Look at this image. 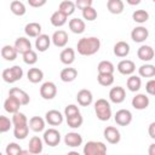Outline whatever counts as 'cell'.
Segmentation results:
<instances>
[{"label": "cell", "instance_id": "obj_1", "mask_svg": "<svg viewBox=\"0 0 155 155\" xmlns=\"http://www.w3.org/2000/svg\"><path fill=\"white\" fill-rule=\"evenodd\" d=\"M78 53L81 56H92L97 53L101 48V40L96 36L81 38L76 45Z\"/></svg>", "mask_w": 155, "mask_h": 155}, {"label": "cell", "instance_id": "obj_2", "mask_svg": "<svg viewBox=\"0 0 155 155\" xmlns=\"http://www.w3.org/2000/svg\"><path fill=\"white\" fill-rule=\"evenodd\" d=\"M94 113L98 120L101 121H108L111 117V107L109 102L104 98L97 99L94 103Z\"/></svg>", "mask_w": 155, "mask_h": 155}, {"label": "cell", "instance_id": "obj_3", "mask_svg": "<svg viewBox=\"0 0 155 155\" xmlns=\"http://www.w3.org/2000/svg\"><path fill=\"white\" fill-rule=\"evenodd\" d=\"M107 153V145L103 142L90 140L84 145L85 155H104Z\"/></svg>", "mask_w": 155, "mask_h": 155}, {"label": "cell", "instance_id": "obj_4", "mask_svg": "<svg viewBox=\"0 0 155 155\" xmlns=\"http://www.w3.org/2000/svg\"><path fill=\"white\" fill-rule=\"evenodd\" d=\"M23 78V69L19 65H13L2 71V79L7 84H13Z\"/></svg>", "mask_w": 155, "mask_h": 155}, {"label": "cell", "instance_id": "obj_5", "mask_svg": "<svg viewBox=\"0 0 155 155\" xmlns=\"http://www.w3.org/2000/svg\"><path fill=\"white\" fill-rule=\"evenodd\" d=\"M57 94V86L54 85V82L52 81H46L41 85L40 87V96L46 99V101H50V99H53Z\"/></svg>", "mask_w": 155, "mask_h": 155}, {"label": "cell", "instance_id": "obj_6", "mask_svg": "<svg viewBox=\"0 0 155 155\" xmlns=\"http://www.w3.org/2000/svg\"><path fill=\"white\" fill-rule=\"evenodd\" d=\"M44 142L48 147H56L61 142V133L56 128H48L44 132Z\"/></svg>", "mask_w": 155, "mask_h": 155}, {"label": "cell", "instance_id": "obj_7", "mask_svg": "<svg viewBox=\"0 0 155 155\" xmlns=\"http://www.w3.org/2000/svg\"><path fill=\"white\" fill-rule=\"evenodd\" d=\"M114 120L119 126H127L132 122V113L128 109H120L116 111Z\"/></svg>", "mask_w": 155, "mask_h": 155}, {"label": "cell", "instance_id": "obj_8", "mask_svg": "<svg viewBox=\"0 0 155 155\" xmlns=\"http://www.w3.org/2000/svg\"><path fill=\"white\" fill-rule=\"evenodd\" d=\"M103 134H104V138L107 139V142L110 143V144H117L120 142V139H121L119 130L116 127H114V126L105 127Z\"/></svg>", "mask_w": 155, "mask_h": 155}, {"label": "cell", "instance_id": "obj_9", "mask_svg": "<svg viewBox=\"0 0 155 155\" xmlns=\"http://www.w3.org/2000/svg\"><path fill=\"white\" fill-rule=\"evenodd\" d=\"M8 96L15 97V98L21 103V105H27V104H29V102H30L29 94H28L25 91H23L22 88H18V87H12V88L8 91Z\"/></svg>", "mask_w": 155, "mask_h": 155}, {"label": "cell", "instance_id": "obj_10", "mask_svg": "<svg viewBox=\"0 0 155 155\" xmlns=\"http://www.w3.org/2000/svg\"><path fill=\"white\" fill-rule=\"evenodd\" d=\"M148 36H149V30L143 25L136 27L131 31V39L134 42H143L148 39Z\"/></svg>", "mask_w": 155, "mask_h": 155}, {"label": "cell", "instance_id": "obj_11", "mask_svg": "<svg viewBox=\"0 0 155 155\" xmlns=\"http://www.w3.org/2000/svg\"><path fill=\"white\" fill-rule=\"evenodd\" d=\"M117 71L122 75H132L136 70V64L131 59H122L117 64Z\"/></svg>", "mask_w": 155, "mask_h": 155}, {"label": "cell", "instance_id": "obj_12", "mask_svg": "<svg viewBox=\"0 0 155 155\" xmlns=\"http://www.w3.org/2000/svg\"><path fill=\"white\" fill-rule=\"evenodd\" d=\"M125 98H126V92L121 86H115L109 91V99L115 104L122 103Z\"/></svg>", "mask_w": 155, "mask_h": 155}, {"label": "cell", "instance_id": "obj_13", "mask_svg": "<svg viewBox=\"0 0 155 155\" xmlns=\"http://www.w3.org/2000/svg\"><path fill=\"white\" fill-rule=\"evenodd\" d=\"M45 120L51 126H59L63 122V115H62L61 111H58L56 109H52V110H48L45 114Z\"/></svg>", "mask_w": 155, "mask_h": 155}, {"label": "cell", "instance_id": "obj_14", "mask_svg": "<svg viewBox=\"0 0 155 155\" xmlns=\"http://www.w3.org/2000/svg\"><path fill=\"white\" fill-rule=\"evenodd\" d=\"M51 40H52V42H53V45H54L56 47H65L67 44H68L69 38H68L67 31L59 29V30H56V31L53 33Z\"/></svg>", "mask_w": 155, "mask_h": 155}, {"label": "cell", "instance_id": "obj_15", "mask_svg": "<svg viewBox=\"0 0 155 155\" xmlns=\"http://www.w3.org/2000/svg\"><path fill=\"white\" fill-rule=\"evenodd\" d=\"M149 97L145 96L144 93H138L132 98V107L137 110H144L149 107Z\"/></svg>", "mask_w": 155, "mask_h": 155}, {"label": "cell", "instance_id": "obj_16", "mask_svg": "<svg viewBox=\"0 0 155 155\" xmlns=\"http://www.w3.org/2000/svg\"><path fill=\"white\" fill-rule=\"evenodd\" d=\"M64 143L67 147L76 148L82 144V136L78 132H68L64 136Z\"/></svg>", "mask_w": 155, "mask_h": 155}, {"label": "cell", "instance_id": "obj_17", "mask_svg": "<svg viewBox=\"0 0 155 155\" xmlns=\"http://www.w3.org/2000/svg\"><path fill=\"white\" fill-rule=\"evenodd\" d=\"M76 101L81 107H88L93 102V96L90 90H80L76 94Z\"/></svg>", "mask_w": 155, "mask_h": 155}, {"label": "cell", "instance_id": "obj_18", "mask_svg": "<svg viewBox=\"0 0 155 155\" xmlns=\"http://www.w3.org/2000/svg\"><path fill=\"white\" fill-rule=\"evenodd\" d=\"M51 45V38L46 34H40L39 36H36L35 39V47L39 52H45L48 50Z\"/></svg>", "mask_w": 155, "mask_h": 155}, {"label": "cell", "instance_id": "obj_19", "mask_svg": "<svg viewBox=\"0 0 155 155\" xmlns=\"http://www.w3.org/2000/svg\"><path fill=\"white\" fill-rule=\"evenodd\" d=\"M137 56H138V58L140 61L149 62V61H151L154 58V50L149 45H142L137 51Z\"/></svg>", "mask_w": 155, "mask_h": 155}, {"label": "cell", "instance_id": "obj_20", "mask_svg": "<svg viewBox=\"0 0 155 155\" xmlns=\"http://www.w3.org/2000/svg\"><path fill=\"white\" fill-rule=\"evenodd\" d=\"M13 46H15L16 51H17L18 53H21V54H23V53H25L27 51L31 50V42H30V40L27 39V38H24V36H21V38H18V39H16Z\"/></svg>", "mask_w": 155, "mask_h": 155}, {"label": "cell", "instance_id": "obj_21", "mask_svg": "<svg viewBox=\"0 0 155 155\" xmlns=\"http://www.w3.org/2000/svg\"><path fill=\"white\" fill-rule=\"evenodd\" d=\"M44 149V142L41 138L38 136H34L30 138L29 144H28V150L30 154H40Z\"/></svg>", "mask_w": 155, "mask_h": 155}, {"label": "cell", "instance_id": "obj_22", "mask_svg": "<svg viewBox=\"0 0 155 155\" xmlns=\"http://www.w3.org/2000/svg\"><path fill=\"white\" fill-rule=\"evenodd\" d=\"M19 108H21V103L12 96H8L4 102V109L10 114H15L16 111L19 110Z\"/></svg>", "mask_w": 155, "mask_h": 155}, {"label": "cell", "instance_id": "obj_23", "mask_svg": "<svg viewBox=\"0 0 155 155\" xmlns=\"http://www.w3.org/2000/svg\"><path fill=\"white\" fill-rule=\"evenodd\" d=\"M128 53H130V45L126 41H117L114 45V54L116 57L124 58L128 56Z\"/></svg>", "mask_w": 155, "mask_h": 155}, {"label": "cell", "instance_id": "obj_24", "mask_svg": "<svg viewBox=\"0 0 155 155\" xmlns=\"http://www.w3.org/2000/svg\"><path fill=\"white\" fill-rule=\"evenodd\" d=\"M107 8L113 15H120L125 8V4L122 0H108Z\"/></svg>", "mask_w": 155, "mask_h": 155}, {"label": "cell", "instance_id": "obj_25", "mask_svg": "<svg viewBox=\"0 0 155 155\" xmlns=\"http://www.w3.org/2000/svg\"><path fill=\"white\" fill-rule=\"evenodd\" d=\"M24 33L29 38H36L41 34V25L36 22H30L24 27Z\"/></svg>", "mask_w": 155, "mask_h": 155}, {"label": "cell", "instance_id": "obj_26", "mask_svg": "<svg viewBox=\"0 0 155 155\" xmlns=\"http://www.w3.org/2000/svg\"><path fill=\"white\" fill-rule=\"evenodd\" d=\"M61 80L63 82H71L74 81L76 78H78V70L75 68H64L62 71H61V75H59Z\"/></svg>", "mask_w": 155, "mask_h": 155}, {"label": "cell", "instance_id": "obj_27", "mask_svg": "<svg viewBox=\"0 0 155 155\" xmlns=\"http://www.w3.org/2000/svg\"><path fill=\"white\" fill-rule=\"evenodd\" d=\"M85 28H86V24L80 18H73L69 21V29L74 34H82L85 31Z\"/></svg>", "mask_w": 155, "mask_h": 155}, {"label": "cell", "instance_id": "obj_28", "mask_svg": "<svg viewBox=\"0 0 155 155\" xmlns=\"http://www.w3.org/2000/svg\"><path fill=\"white\" fill-rule=\"evenodd\" d=\"M59 58H61V62L65 65H70L74 61H75V51L70 47H67L64 48L61 54H59Z\"/></svg>", "mask_w": 155, "mask_h": 155}, {"label": "cell", "instance_id": "obj_29", "mask_svg": "<svg viewBox=\"0 0 155 155\" xmlns=\"http://www.w3.org/2000/svg\"><path fill=\"white\" fill-rule=\"evenodd\" d=\"M29 128L34 132H41L45 130V120L40 116H33L28 124Z\"/></svg>", "mask_w": 155, "mask_h": 155}, {"label": "cell", "instance_id": "obj_30", "mask_svg": "<svg viewBox=\"0 0 155 155\" xmlns=\"http://www.w3.org/2000/svg\"><path fill=\"white\" fill-rule=\"evenodd\" d=\"M17 54H18V52L16 51L15 46L5 45V46L1 48V56H2V58H4L5 61H8V62L15 61V59L17 58Z\"/></svg>", "mask_w": 155, "mask_h": 155}, {"label": "cell", "instance_id": "obj_31", "mask_svg": "<svg viewBox=\"0 0 155 155\" xmlns=\"http://www.w3.org/2000/svg\"><path fill=\"white\" fill-rule=\"evenodd\" d=\"M67 16L64 15V13H62L59 10H57L56 12H53L52 13V16H51V18H50V21H51V24L53 25V27H62V25H64L65 23H67Z\"/></svg>", "mask_w": 155, "mask_h": 155}, {"label": "cell", "instance_id": "obj_32", "mask_svg": "<svg viewBox=\"0 0 155 155\" xmlns=\"http://www.w3.org/2000/svg\"><path fill=\"white\" fill-rule=\"evenodd\" d=\"M27 78L30 82L33 84H38L44 79V71L39 68H30L27 73Z\"/></svg>", "mask_w": 155, "mask_h": 155}, {"label": "cell", "instance_id": "obj_33", "mask_svg": "<svg viewBox=\"0 0 155 155\" xmlns=\"http://www.w3.org/2000/svg\"><path fill=\"white\" fill-rule=\"evenodd\" d=\"M75 8H76L75 2H73V1H70V0H64V1H62V2L59 4V6H58V10H59L62 13H64L67 17L70 16V15H73V13L75 12Z\"/></svg>", "mask_w": 155, "mask_h": 155}, {"label": "cell", "instance_id": "obj_34", "mask_svg": "<svg viewBox=\"0 0 155 155\" xmlns=\"http://www.w3.org/2000/svg\"><path fill=\"white\" fill-rule=\"evenodd\" d=\"M126 85H127V88H128L131 92H137V91H139V88H140V86H142V80H140V78L137 76V75H131V76L127 79Z\"/></svg>", "mask_w": 155, "mask_h": 155}, {"label": "cell", "instance_id": "obj_35", "mask_svg": "<svg viewBox=\"0 0 155 155\" xmlns=\"http://www.w3.org/2000/svg\"><path fill=\"white\" fill-rule=\"evenodd\" d=\"M10 10L13 15L16 16H23L25 15L27 10H25V5L22 2V1H18V0H13L10 5Z\"/></svg>", "mask_w": 155, "mask_h": 155}, {"label": "cell", "instance_id": "obj_36", "mask_svg": "<svg viewBox=\"0 0 155 155\" xmlns=\"http://www.w3.org/2000/svg\"><path fill=\"white\" fill-rule=\"evenodd\" d=\"M29 133V126L28 124L25 125H19V126H13V136L17 139H25Z\"/></svg>", "mask_w": 155, "mask_h": 155}, {"label": "cell", "instance_id": "obj_37", "mask_svg": "<svg viewBox=\"0 0 155 155\" xmlns=\"http://www.w3.org/2000/svg\"><path fill=\"white\" fill-rule=\"evenodd\" d=\"M97 69H98V74H114V70H115L114 64L109 61L99 62Z\"/></svg>", "mask_w": 155, "mask_h": 155}, {"label": "cell", "instance_id": "obj_38", "mask_svg": "<svg viewBox=\"0 0 155 155\" xmlns=\"http://www.w3.org/2000/svg\"><path fill=\"white\" fill-rule=\"evenodd\" d=\"M138 73L142 78H153L155 76V67L153 64H143L139 67Z\"/></svg>", "mask_w": 155, "mask_h": 155}, {"label": "cell", "instance_id": "obj_39", "mask_svg": "<svg viewBox=\"0 0 155 155\" xmlns=\"http://www.w3.org/2000/svg\"><path fill=\"white\" fill-rule=\"evenodd\" d=\"M82 122H84V119H82V116H81L80 113L74 114V115L67 117V124L71 128H79L82 125Z\"/></svg>", "mask_w": 155, "mask_h": 155}, {"label": "cell", "instance_id": "obj_40", "mask_svg": "<svg viewBox=\"0 0 155 155\" xmlns=\"http://www.w3.org/2000/svg\"><path fill=\"white\" fill-rule=\"evenodd\" d=\"M132 19L139 24H143L149 19V13L145 10H136L132 13Z\"/></svg>", "mask_w": 155, "mask_h": 155}, {"label": "cell", "instance_id": "obj_41", "mask_svg": "<svg viewBox=\"0 0 155 155\" xmlns=\"http://www.w3.org/2000/svg\"><path fill=\"white\" fill-rule=\"evenodd\" d=\"M11 121H12V125H13V126H19V125H25V124H28V119H27L25 114L21 113L19 110L16 111L15 114H12Z\"/></svg>", "mask_w": 155, "mask_h": 155}, {"label": "cell", "instance_id": "obj_42", "mask_svg": "<svg viewBox=\"0 0 155 155\" xmlns=\"http://www.w3.org/2000/svg\"><path fill=\"white\" fill-rule=\"evenodd\" d=\"M97 81L102 86H110L114 82V75L113 74H98Z\"/></svg>", "mask_w": 155, "mask_h": 155}, {"label": "cell", "instance_id": "obj_43", "mask_svg": "<svg viewBox=\"0 0 155 155\" xmlns=\"http://www.w3.org/2000/svg\"><path fill=\"white\" fill-rule=\"evenodd\" d=\"M81 11H82V17H84V19H86V21H88V22H92V21H94V19L97 18V11H96V8H93L92 6L85 7V8H82Z\"/></svg>", "mask_w": 155, "mask_h": 155}, {"label": "cell", "instance_id": "obj_44", "mask_svg": "<svg viewBox=\"0 0 155 155\" xmlns=\"http://www.w3.org/2000/svg\"><path fill=\"white\" fill-rule=\"evenodd\" d=\"M23 61L28 65H33L38 62V54L34 50H29L25 53H23Z\"/></svg>", "mask_w": 155, "mask_h": 155}, {"label": "cell", "instance_id": "obj_45", "mask_svg": "<svg viewBox=\"0 0 155 155\" xmlns=\"http://www.w3.org/2000/svg\"><path fill=\"white\" fill-rule=\"evenodd\" d=\"M12 126V121L4 115H0V133H5L7 131H10Z\"/></svg>", "mask_w": 155, "mask_h": 155}, {"label": "cell", "instance_id": "obj_46", "mask_svg": "<svg viewBox=\"0 0 155 155\" xmlns=\"http://www.w3.org/2000/svg\"><path fill=\"white\" fill-rule=\"evenodd\" d=\"M5 151H6L7 155H18V154H21L22 148L17 143H8Z\"/></svg>", "mask_w": 155, "mask_h": 155}, {"label": "cell", "instance_id": "obj_47", "mask_svg": "<svg viewBox=\"0 0 155 155\" xmlns=\"http://www.w3.org/2000/svg\"><path fill=\"white\" fill-rule=\"evenodd\" d=\"M78 113H80V110H79V107L75 105V104H69V105H67L65 109H64V116H65V117L71 116V115L78 114Z\"/></svg>", "mask_w": 155, "mask_h": 155}, {"label": "cell", "instance_id": "obj_48", "mask_svg": "<svg viewBox=\"0 0 155 155\" xmlns=\"http://www.w3.org/2000/svg\"><path fill=\"white\" fill-rule=\"evenodd\" d=\"M145 91H147V93L150 94V96H154V94H155V80H154V79H150V80L147 82V85H145Z\"/></svg>", "mask_w": 155, "mask_h": 155}, {"label": "cell", "instance_id": "obj_49", "mask_svg": "<svg viewBox=\"0 0 155 155\" xmlns=\"http://www.w3.org/2000/svg\"><path fill=\"white\" fill-rule=\"evenodd\" d=\"M92 2H93V0H76V1H75V6H76L79 10H82V8H85V7L92 6Z\"/></svg>", "mask_w": 155, "mask_h": 155}, {"label": "cell", "instance_id": "obj_50", "mask_svg": "<svg viewBox=\"0 0 155 155\" xmlns=\"http://www.w3.org/2000/svg\"><path fill=\"white\" fill-rule=\"evenodd\" d=\"M46 2L47 0H28V4L31 7H42Z\"/></svg>", "mask_w": 155, "mask_h": 155}, {"label": "cell", "instance_id": "obj_51", "mask_svg": "<svg viewBox=\"0 0 155 155\" xmlns=\"http://www.w3.org/2000/svg\"><path fill=\"white\" fill-rule=\"evenodd\" d=\"M149 136H150V138L155 139V122H151L149 125Z\"/></svg>", "mask_w": 155, "mask_h": 155}, {"label": "cell", "instance_id": "obj_52", "mask_svg": "<svg viewBox=\"0 0 155 155\" xmlns=\"http://www.w3.org/2000/svg\"><path fill=\"white\" fill-rule=\"evenodd\" d=\"M126 2L128 5H131V6H136V5H138L140 2V0H126Z\"/></svg>", "mask_w": 155, "mask_h": 155}, {"label": "cell", "instance_id": "obj_53", "mask_svg": "<svg viewBox=\"0 0 155 155\" xmlns=\"http://www.w3.org/2000/svg\"><path fill=\"white\" fill-rule=\"evenodd\" d=\"M149 155H155V144H150V149H149Z\"/></svg>", "mask_w": 155, "mask_h": 155}, {"label": "cell", "instance_id": "obj_54", "mask_svg": "<svg viewBox=\"0 0 155 155\" xmlns=\"http://www.w3.org/2000/svg\"><path fill=\"white\" fill-rule=\"evenodd\" d=\"M0 155H1V151H0Z\"/></svg>", "mask_w": 155, "mask_h": 155}]
</instances>
